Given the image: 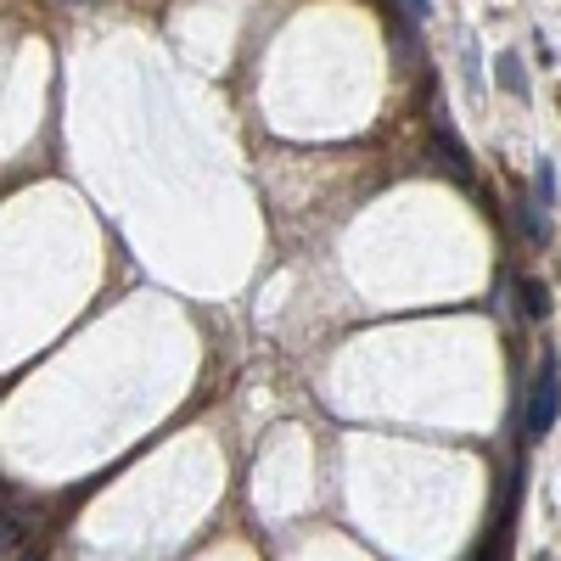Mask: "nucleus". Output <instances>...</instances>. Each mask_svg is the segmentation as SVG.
I'll list each match as a JSON object with an SVG mask.
<instances>
[{
  "label": "nucleus",
  "mask_w": 561,
  "mask_h": 561,
  "mask_svg": "<svg viewBox=\"0 0 561 561\" xmlns=\"http://www.w3.org/2000/svg\"><path fill=\"white\" fill-rule=\"evenodd\" d=\"M494 79H500V84L511 90V96H528V79H523V62L511 57V51H505V57L494 62Z\"/></svg>",
  "instance_id": "7ed1b4c3"
},
{
  "label": "nucleus",
  "mask_w": 561,
  "mask_h": 561,
  "mask_svg": "<svg viewBox=\"0 0 561 561\" xmlns=\"http://www.w3.org/2000/svg\"><path fill=\"white\" fill-rule=\"evenodd\" d=\"M523 309H528V320H545V314H550V293H545V280H523Z\"/></svg>",
  "instance_id": "39448f33"
},
{
  "label": "nucleus",
  "mask_w": 561,
  "mask_h": 561,
  "mask_svg": "<svg viewBox=\"0 0 561 561\" xmlns=\"http://www.w3.org/2000/svg\"><path fill=\"white\" fill-rule=\"evenodd\" d=\"M556 421H561V365H556V354H545L534 393H528V438H550Z\"/></svg>",
  "instance_id": "f257e3e1"
},
{
  "label": "nucleus",
  "mask_w": 561,
  "mask_h": 561,
  "mask_svg": "<svg viewBox=\"0 0 561 561\" xmlns=\"http://www.w3.org/2000/svg\"><path fill=\"white\" fill-rule=\"evenodd\" d=\"M404 12H415V18H433V0H399Z\"/></svg>",
  "instance_id": "6e6552de"
},
{
  "label": "nucleus",
  "mask_w": 561,
  "mask_h": 561,
  "mask_svg": "<svg viewBox=\"0 0 561 561\" xmlns=\"http://www.w3.org/2000/svg\"><path fill=\"white\" fill-rule=\"evenodd\" d=\"M517 219H523V237L528 242H545V203H523Z\"/></svg>",
  "instance_id": "423d86ee"
},
{
  "label": "nucleus",
  "mask_w": 561,
  "mask_h": 561,
  "mask_svg": "<svg viewBox=\"0 0 561 561\" xmlns=\"http://www.w3.org/2000/svg\"><path fill=\"white\" fill-rule=\"evenodd\" d=\"M18 561H34V556H18Z\"/></svg>",
  "instance_id": "1a4fd4ad"
},
{
  "label": "nucleus",
  "mask_w": 561,
  "mask_h": 561,
  "mask_svg": "<svg viewBox=\"0 0 561 561\" xmlns=\"http://www.w3.org/2000/svg\"><path fill=\"white\" fill-rule=\"evenodd\" d=\"M433 158H438V169H444L449 180L472 185V158H466V152H455V140H449V129H444V124H438V135H433Z\"/></svg>",
  "instance_id": "f03ea898"
},
{
  "label": "nucleus",
  "mask_w": 561,
  "mask_h": 561,
  "mask_svg": "<svg viewBox=\"0 0 561 561\" xmlns=\"http://www.w3.org/2000/svg\"><path fill=\"white\" fill-rule=\"evenodd\" d=\"M556 185H561V180H556V163L539 158V163H534V203L550 208V203H556Z\"/></svg>",
  "instance_id": "20e7f679"
},
{
  "label": "nucleus",
  "mask_w": 561,
  "mask_h": 561,
  "mask_svg": "<svg viewBox=\"0 0 561 561\" xmlns=\"http://www.w3.org/2000/svg\"><path fill=\"white\" fill-rule=\"evenodd\" d=\"M500 539H505V523L489 534V545H483V556H478V561H500Z\"/></svg>",
  "instance_id": "0eeeda50"
}]
</instances>
